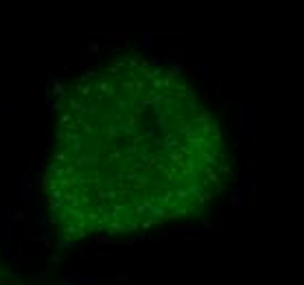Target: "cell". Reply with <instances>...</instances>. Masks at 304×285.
Masks as SVG:
<instances>
[{
    "label": "cell",
    "mask_w": 304,
    "mask_h": 285,
    "mask_svg": "<svg viewBox=\"0 0 304 285\" xmlns=\"http://www.w3.org/2000/svg\"><path fill=\"white\" fill-rule=\"evenodd\" d=\"M223 167L221 127L179 70L118 59L63 97L46 195L70 230L131 233L201 208Z\"/></svg>",
    "instance_id": "1"
}]
</instances>
